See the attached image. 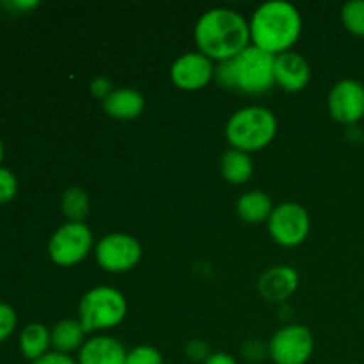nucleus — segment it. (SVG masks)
Instances as JSON below:
<instances>
[{
    "label": "nucleus",
    "instance_id": "1",
    "mask_svg": "<svg viewBox=\"0 0 364 364\" xmlns=\"http://www.w3.org/2000/svg\"><path fill=\"white\" fill-rule=\"evenodd\" d=\"M194 38L199 52L212 60L224 63L247 48L251 31L240 13L228 7H213L201 14L196 23Z\"/></svg>",
    "mask_w": 364,
    "mask_h": 364
},
{
    "label": "nucleus",
    "instance_id": "2",
    "mask_svg": "<svg viewBox=\"0 0 364 364\" xmlns=\"http://www.w3.org/2000/svg\"><path fill=\"white\" fill-rule=\"evenodd\" d=\"M249 31L252 45L258 48L274 55L288 52L301 36V13L287 0H269L255 11Z\"/></svg>",
    "mask_w": 364,
    "mask_h": 364
},
{
    "label": "nucleus",
    "instance_id": "3",
    "mask_svg": "<svg viewBox=\"0 0 364 364\" xmlns=\"http://www.w3.org/2000/svg\"><path fill=\"white\" fill-rule=\"evenodd\" d=\"M274 53L265 52L255 45H249L233 59L219 63L215 78L223 87L245 95H262L276 84L274 77Z\"/></svg>",
    "mask_w": 364,
    "mask_h": 364
},
{
    "label": "nucleus",
    "instance_id": "4",
    "mask_svg": "<svg viewBox=\"0 0 364 364\" xmlns=\"http://www.w3.org/2000/svg\"><path fill=\"white\" fill-rule=\"evenodd\" d=\"M277 130V119L267 107L251 105L231 114L226 123V139L235 149L256 151L269 144Z\"/></svg>",
    "mask_w": 364,
    "mask_h": 364
},
{
    "label": "nucleus",
    "instance_id": "5",
    "mask_svg": "<svg viewBox=\"0 0 364 364\" xmlns=\"http://www.w3.org/2000/svg\"><path fill=\"white\" fill-rule=\"evenodd\" d=\"M127 299L119 290L110 287H96L89 290L78 304V322L85 333L116 327L127 316Z\"/></svg>",
    "mask_w": 364,
    "mask_h": 364
},
{
    "label": "nucleus",
    "instance_id": "6",
    "mask_svg": "<svg viewBox=\"0 0 364 364\" xmlns=\"http://www.w3.org/2000/svg\"><path fill=\"white\" fill-rule=\"evenodd\" d=\"M92 247V233L84 223H66L48 242L50 259L57 265H75L87 256Z\"/></svg>",
    "mask_w": 364,
    "mask_h": 364
},
{
    "label": "nucleus",
    "instance_id": "7",
    "mask_svg": "<svg viewBox=\"0 0 364 364\" xmlns=\"http://www.w3.org/2000/svg\"><path fill=\"white\" fill-rule=\"evenodd\" d=\"M315 340L306 326H287L277 331L269 345V354L276 364H306L311 358Z\"/></svg>",
    "mask_w": 364,
    "mask_h": 364
},
{
    "label": "nucleus",
    "instance_id": "8",
    "mask_svg": "<svg viewBox=\"0 0 364 364\" xmlns=\"http://www.w3.org/2000/svg\"><path fill=\"white\" fill-rule=\"evenodd\" d=\"M269 231L277 244L294 247L304 242L309 233V215L299 203L287 201L272 210L269 217Z\"/></svg>",
    "mask_w": 364,
    "mask_h": 364
},
{
    "label": "nucleus",
    "instance_id": "9",
    "mask_svg": "<svg viewBox=\"0 0 364 364\" xmlns=\"http://www.w3.org/2000/svg\"><path fill=\"white\" fill-rule=\"evenodd\" d=\"M141 256L139 240L127 233H110L96 245V262L109 272H127L141 262Z\"/></svg>",
    "mask_w": 364,
    "mask_h": 364
},
{
    "label": "nucleus",
    "instance_id": "10",
    "mask_svg": "<svg viewBox=\"0 0 364 364\" xmlns=\"http://www.w3.org/2000/svg\"><path fill=\"white\" fill-rule=\"evenodd\" d=\"M331 116L345 124H354L364 116V85L355 78L336 82L329 92Z\"/></svg>",
    "mask_w": 364,
    "mask_h": 364
},
{
    "label": "nucleus",
    "instance_id": "11",
    "mask_svg": "<svg viewBox=\"0 0 364 364\" xmlns=\"http://www.w3.org/2000/svg\"><path fill=\"white\" fill-rule=\"evenodd\" d=\"M215 77V68L210 57L201 52H187L178 57L171 66V78L185 91L201 89Z\"/></svg>",
    "mask_w": 364,
    "mask_h": 364
},
{
    "label": "nucleus",
    "instance_id": "12",
    "mask_svg": "<svg viewBox=\"0 0 364 364\" xmlns=\"http://www.w3.org/2000/svg\"><path fill=\"white\" fill-rule=\"evenodd\" d=\"M274 77L276 82L287 91H301L311 78V68L308 60L297 52L277 53L274 60Z\"/></svg>",
    "mask_w": 364,
    "mask_h": 364
},
{
    "label": "nucleus",
    "instance_id": "13",
    "mask_svg": "<svg viewBox=\"0 0 364 364\" xmlns=\"http://www.w3.org/2000/svg\"><path fill=\"white\" fill-rule=\"evenodd\" d=\"M127 348L110 336H95L82 345L78 364H127Z\"/></svg>",
    "mask_w": 364,
    "mask_h": 364
},
{
    "label": "nucleus",
    "instance_id": "14",
    "mask_svg": "<svg viewBox=\"0 0 364 364\" xmlns=\"http://www.w3.org/2000/svg\"><path fill=\"white\" fill-rule=\"evenodd\" d=\"M299 287V276L291 267L279 265L267 270L259 279V291L265 299L281 302L290 297Z\"/></svg>",
    "mask_w": 364,
    "mask_h": 364
},
{
    "label": "nucleus",
    "instance_id": "15",
    "mask_svg": "<svg viewBox=\"0 0 364 364\" xmlns=\"http://www.w3.org/2000/svg\"><path fill=\"white\" fill-rule=\"evenodd\" d=\"M103 109L110 117L117 119H134L144 110V98L137 89L119 87L114 89L105 100Z\"/></svg>",
    "mask_w": 364,
    "mask_h": 364
},
{
    "label": "nucleus",
    "instance_id": "16",
    "mask_svg": "<svg viewBox=\"0 0 364 364\" xmlns=\"http://www.w3.org/2000/svg\"><path fill=\"white\" fill-rule=\"evenodd\" d=\"M50 345H52V336L43 323H28L21 331L20 350L28 361H36L41 355H45Z\"/></svg>",
    "mask_w": 364,
    "mask_h": 364
},
{
    "label": "nucleus",
    "instance_id": "17",
    "mask_svg": "<svg viewBox=\"0 0 364 364\" xmlns=\"http://www.w3.org/2000/svg\"><path fill=\"white\" fill-rule=\"evenodd\" d=\"M84 327L78 320H60L59 323H55L50 333L52 336V347L57 352H63V354H70L71 350H77L82 348L84 341Z\"/></svg>",
    "mask_w": 364,
    "mask_h": 364
},
{
    "label": "nucleus",
    "instance_id": "18",
    "mask_svg": "<svg viewBox=\"0 0 364 364\" xmlns=\"http://www.w3.org/2000/svg\"><path fill=\"white\" fill-rule=\"evenodd\" d=\"M272 199L262 191H251L240 196L237 203L238 215L249 223H262L272 213Z\"/></svg>",
    "mask_w": 364,
    "mask_h": 364
},
{
    "label": "nucleus",
    "instance_id": "19",
    "mask_svg": "<svg viewBox=\"0 0 364 364\" xmlns=\"http://www.w3.org/2000/svg\"><path fill=\"white\" fill-rule=\"evenodd\" d=\"M220 171H223V176L231 183H244L252 176L255 164L249 153L233 148L223 155Z\"/></svg>",
    "mask_w": 364,
    "mask_h": 364
},
{
    "label": "nucleus",
    "instance_id": "20",
    "mask_svg": "<svg viewBox=\"0 0 364 364\" xmlns=\"http://www.w3.org/2000/svg\"><path fill=\"white\" fill-rule=\"evenodd\" d=\"M63 212L70 223H82L89 212V198L84 188L70 187L63 196Z\"/></svg>",
    "mask_w": 364,
    "mask_h": 364
},
{
    "label": "nucleus",
    "instance_id": "21",
    "mask_svg": "<svg viewBox=\"0 0 364 364\" xmlns=\"http://www.w3.org/2000/svg\"><path fill=\"white\" fill-rule=\"evenodd\" d=\"M341 21L348 32L364 38V0H350L341 7Z\"/></svg>",
    "mask_w": 364,
    "mask_h": 364
},
{
    "label": "nucleus",
    "instance_id": "22",
    "mask_svg": "<svg viewBox=\"0 0 364 364\" xmlns=\"http://www.w3.org/2000/svg\"><path fill=\"white\" fill-rule=\"evenodd\" d=\"M127 364H164L162 354L155 347L141 345L127 354Z\"/></svg>",
    "mask_w": 364,
    "mask_h": 364
},
{
    "label": "nucleus",
    "instance_id": "23",
    "mask_svg": "<svg viewBox=\"0 0 364 364\" xmlns=\"http://www.w3.org/2000/svg\"><path fill=\"white\" fill-rule=\"evenodd\" d=\"M18 194V180L7 167L0 166V205L13 201Z\"/></svg>",
    "mask_w": 364,
    "mask_h": 364
},
{
    "label": "nucleus",
    "instance_id": "24",
    "mask_svg": "<svg viewBox=\"0 0 364 364\" xmlns=\"http://www.w3.org/2000/svg\"><path fill=\"white\" fill-rule=\"evenodd\" d=\"M16 323V311L9 304H6V302H0V343H4L14 333Z\"/></svg>",
    "mask_w": 364,
    "mask_h": 364
},
{
    "label": "nucleus",
    "instance_id": "25",
    "mask_svg": "<svg viewBox=\"0 0 364 364\" xmlns=\"http://www.w3.org/2000/svg\"><path fill=\"white\" fill-rule=\"evenodd\" d=\"M187 354L192 361H203V363L212 355L208 352V345H206L205 341H199V340H192L191 343L187 345Z\"/></svg>",
    "mask_w": 364,
    "mask_h": 364
},
{
    "label": "nucleus",
    "instance_id": "26",
    "mask_svg": "<svg viewBox=\"0 0 364 364\" xmlns=\"http://www.w3.org/2000/svg\"><path fill=\"white\" fill-rule=\"evenodd\" d=\"M32 364H78V363L75 361L70 354H63V352L52 350V352H46L45 355H41V358L36 359V361H32Z\"/></svg>",
    "mask_w": 364,
    "mask_h": 364
},
{
    "label": "nucleus",
    "instance_id": "27",
    "mask_svg": "<svg viewBox=\"0 0 364 364\" xmlns=\"http://www.w3.org/2000/svg\"><path fill=\"white\" fill-rule=\"evenodd\" d=\"M91 91H92V95L96 96V98L105 100L107 96H109L110 92L114 91V89H112V84H110L109 78L98 77V78H95V80L91 82Z\"/></svg>",
    "mask_w": 364,
    "mask_h": 364
},
{
    "label": "nucleus",
    "instance_id": "28",
    "mask_svg": "<svg viewBox=\"0 0 364 364\" xmlns=\"http://www.w3.org/2000/svg\"><path fill=\"white\" fill-rule=\"evenodd\" d=\"M2 6L9 7V9H14V11H28L38 7L39 2L38 0H11V2H4Z\"/></svg>",
    "mask_w": 364,
    "mask_h": 364
},
{
    "label": "nucleus",
    "instance_id": "29",
    "mask_svg": "<svg viewBox=\"0 0 364 364\" xmlns=\"http://www.w3.org/2000/svg\"><path fill=\"white\" fill-rule=\"evenodd\" d=\"M203 364H238L235 361L233 355L226 354V352H215V354L210 355Z\"/></svg>",
    "mask_w": 364,
    "mask_h": 364
},
{
    "label": "nucleus",
    "instance_id": "30",
    "mask_svg": "<svg viewBox=\"0 0 364 364\" xmlns=\"http://www.w3.org/2000/svg\"><path fill=\"white\" fill-rule=\"evenodd\" d=\"M2 160H4V142L2 139H0V164H2Z\"/></svg>",
    "mask_w": 364,
    "mask_h": 364
}]
</instances>
